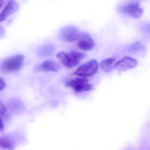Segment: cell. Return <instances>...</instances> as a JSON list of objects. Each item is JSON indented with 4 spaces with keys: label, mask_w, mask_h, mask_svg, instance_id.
<instances>
[{
    "label": "cell",
    "mask_w": 150,
    "mask_h": 150,
    "mask_svg": "<svg viewBox=\"0 0 150 150\" xmlns=\"http://www.w3.org/2000/svg\"><path fill=\"white\" fill-rule=\"evenodd\" d=\"M19 9V5L15 0H9L0 13V23L7 19Z\"/></svg>",
    "instance_id": "obj_8"
},
{
    "label": "cell",
    "mask_w": 150,
    "mask_h": 150,
    "mask_svg": "<svg viewBox=\"0 0 150 150\" xmlns=\"http://www.w3.org/2000/svg\"><path fill=\"white\" fill-rule=\"evenodd\" d=\"M137 61L129 56H125L119 61L116 62L115 68L120 71H125L134 68L137 65Z\"/></svg>",
    "instance_id": "obj_9"
},
{
    "label": "cell",
    "mask_w": 150,
    "mask_h": 150,
    "mask_svg": "<svg viewBox=\"0 0 150 150\" xmlns=\"http://www.w3.org/2000/svg\"><path fill=\"white\" fill-rule=\"evenodd\" d=\"M116 60L114 58H108L101 62L100 68L103 71L106 73L111 72L114 68H115Z\"/></svg>",
    "instance_id": "obj_12"
},
{
    "label": "cell",
    "mask_w": 150,
    "mask_h": 150,
    "mask_svg": "<svg viewBox=\"0 0 150 150\" xmlns=\"http://www.w3.org/2000/svg\"><path fill=\"white\" fill-rule=\"evenodd\" d=\"M85 56L83 53L76 51H72L69 53L60 52L57 54L61 62L67 68H72L77 66L80 61Z\"/></svg>",
    "instance_id": "obj_2"
},
{
    "label": "cell",
    "mask_w": 150,
    "mask_h": 150,
    "mask_svg": "<svg viewBox=\"0 0 150 150\" xmlns=\"http://www.w3.org/2000/svg\"><path fill=\"white\" fill-rule=\"evenodd\" d=\"M76 41L78 47L83 51H90L95 46V42L93 39L85 33H80Z\"/></svg>",
    "instance_id": "obj_6"
},
{
    "label": "cell",
    "mask_w": 150,
    "mask_h": 150,
    "mask_svg": "<svg viewBox=\"0 0 150 150\" xmlns=\"http://www.w3.org/2000/svg\"><path fill=\"white\" fill-rule=\"evenodd\" d=\"M122 10L125 14L135 19L141 17L144 12L142 8L137 2L131 3L125 5L122 8Z\"/></svg>",
    "instance_id": "obj_7"
},
{
    "label": "cell",
    "mask_w": 150,
    "mask_h": 150,
    "mask_svg": "<svg viewBox=\"0 0 150 150\" xmlns=\"http://www.w3.org/2000/svg\"><path fill=\"white\" fill-rule=\"evenodd\" d=\"M6 86V83L5 81L0 77V91L4 90Z\"/></svg>",
    "instance_id": "obj_15"
},
{
    "label": "cell",
    "mask_w": 150,
    "mask_h": 150,
    "mask_svg": "<svg viewBox=\"0 0 150 150\" xmlns=\"http://www.w3.org/2000/svg\"><path fill=\"white\" fill-rule=\"evenodd\" d=\"M80 32L77 27L69 26L64 27L60 32L62 40L66 42H72L77 40Z\"/></svg>",
    "instance_id": "obj_5"
},
{
    "label": "cell",
    "mask_w": 150,
    "mask_h": 150,
    "mask_svg": "<svg viewBox=\"0 0 150 150\" xmlns=\"http://www.w3.org/2000/svg\"><path fill=\"white\" fill-rule=\"evenodd\" d=\"M4 0H0V9H1L4 3Z\"/></svg>",
    "instance_id": "obj_18"
},
{
    "label": "cell",
    "mask_w": 150,
    "mask_h": 150,
    "mask_svg": "<svg viewBox=\"0 0 150 150\" xmlns=\"http://www.w3.org/2000/svg\"><path fill=\"white\" fill-rule=\"evenodd\" d=\"M4 124L3 121L1 117L0 116V131L1 132H3L4 130Z\"/></svg>",
    "instance_id": "obj_16"
},
{
    "label": "cell",
    "mask_w": 150,
    "mask_h": 150,
    "mask_svg": "<svg viewBox=\"0 0 150 150\" xmlns=\"http://www.w3.org/2000/svg\"><path fill=\"white\" fill-rule=\"evenodd\" d=\"M55 51V47L52 44H45L39 49L38 53L40 56L48 57L52 55Z\"/></svg>",
    "instance_id": "obj_13"
},
{
    "label": "cell",
    "mask_w": 150,
    "mask_h": 150,
    "mask_svg": "<svg viewBox=\"0 0 150 150\" xmlns=\"http://www.w3.org/2000/svg\"><path fill=\"white\" fill-rule=\"evenodd\" d=\"M59 69V66L57 63L49 60L45 61L35 68V70L37 71H44L46 72H57Z\"/></svg>",
    "instance_id": "obj_10"
},
{
    "label": "cell",
    "mask_w": 150,
    "mask_h": 150,
    "mask_svg": "<svg viewBox=\"0 0 150 150\" xmlns=\"http://www.w3.org/2000/svg\"><path fill=\"white\" fill-rule=\"evenodd\" d=\"M7 109L3 102L0 100V114L4 115L7 112Z\"/></svg>",
    "instance_id": "obj_14"
},
{
    "label": "cell",
    "mask_w": 150,
    "mask_h": 150,
    "mask_svg": "<svg viewBox=\"0 0 150 150\" xmlns=\"http://www.w3.org/2000/svg\"><path fill=\"white\" fill-rule=\"evenodd\" d=\"M4 33H5V30L4 28L0 25V35L4 34Z\"/></svg>",
    "instance_id": "obj_17"
},
{
    "label": "cell",
    "mask_w": 150,
    "mask_h": 150,
    "mask_svg": "<svg viewBox=\"0 0 150 150\" xmlns=\"http://www.w3.org/2000/svg\"><path fill=\"white\" fill-rule=\"evenodd\" d=\"M24 59V56L20 54L8 57L2 62L0 66L1 70L5 73L17 72L23 67Z\"/></svg>",
    "instance_id": "obj_1"
},
{
    "label": "cell",
    "mask_w": 150,
    "mask_h": 150,
    "mask_svg": "<svg viewBox=\"0 0 150 150\" xmlns=\"http://www.w3.org/2000/svg\"><path fill=\"white\" fill-rule=\"evenodd\" d=\"M99 65L96 60H91L80 66L75 72V74L83 77H91L95 75L98 69Z\"/></svg>",
    "instance_id": "obj_3"
},
{
    "label": "cell",
    "mask_w": 150,
    "mask_h": 150,
    "mask_svg": "<svg viewBox=\"0 0 150 150\" xmlns=\"http://www.w3.org/2000/svg\"><path fill=\"white\" fill-rule=\"evenodd\" d=\"M66 86L73 88L76 92L88 91L93 89L92 85L89 83L87 78L76 77L70 79L67 82Z\"/></svg>",
    "instance_id": "obj_4"
},
{
    "label": "cell",
    "mask_w": 150,
    "mask_h": 150,
    "mask_svg": "<svg viewBox=\"0 0 150 150\" xmlns=\"http://www.w3.org/2000/svg\"><path fill=\"white\" fill-rule=\"evenodd\" d=\"M16 143L13 137L8 135L0 136V150L15 149Z\"/></svg>",
    "instance_id": "obj_11"
}]
</instances>
